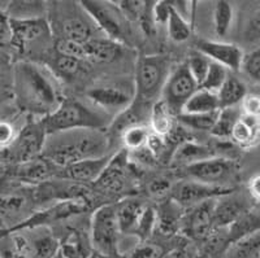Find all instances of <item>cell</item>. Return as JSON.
Segmentation results:
<instances>
[{
    "label": "cell",
    "instance_id": "cell-1",
    "mask_svg": "<svg viewBox=\"0 0 260 258\" xmlns=\"http://www.w3.org/2000/svg\"><path fill=\"white\" fill-rule=\"evenodd\" d=\"M13 96L21 110L39 120L56 110L64 100L52 70L32 61H18L13 66Z\"/></svg>",
    "mask_w": 260,
    "mask_h": 258
},
{
    "label": "cell",
    "instance_id": "cell-2",
    "mask_svg": "<svg viewBox=\"0 0 260 258\" xmlns=\"http://www.w3.org/2000/svg\"><path fill=\"white\" fill-rule=\"evenodd\" d=\"M110 145L104 130H71L47 135L42 157L59 171L74 162L104 157Z\"/></svg>",
    "mask_w": 260,
    "mask_h": 258
},
{
    "label": "cell",
    "instance_id": "cell-3",
    "mask_svg": "<svg viewBox=\"0 0 260 258\" xmlns=\"http://www.w3.org/2000/svg\"><path fill=\"white\" fill-rule=\"evenodd\" d=\"M46 134L71 131V130H104L110 126L108 115L91 109L78 100L64 99L56 110L42 118Z\"/></svg>",
    "mask_w": 260,
    "mask_h": 258
},
{
    "label": "cell",
    "instance_id": "cell-4",
    "mask_svg": "<svg viewBox=\"0 0 260 258\" xmlns=\"http://www.w3.org/2000/svg\"><path fill=\"white\" fill-rule=\"evenodd\" d=\"M171 61L166 55H145L137 60L134 101L152 106L160 100L171 73Z\"/></svg>",
    "mask_w": 260,
    "mask_h": 258
},
{
    "label": "cell",
    "instance_id": "cell-5",
    "mask_svg": "<svg viewBox=\"0 0 260 258\" xmlns=\"http://www.w3.org/2000/svg\"><path fill=\"white\" fill-rule=\"evenodd\" d=\"M52 18L50 22L51 30H56L60 39L87 43L98 38L95 35L98 27L80 3H55Z\"/></svg>",
    "mask_w": 260,
    "mask_h": 258
},
{
    "label": "cell",
    "instance_id": "cell-6",
    "mask_svg": "<svg viewBox=\"0 0 260 258\" xmlns=\"http://www.w3.org/2000/svg\"><path fill=\"white\" fill-rule=\"evenodd\" d=\"M90 243L98 255L120 254V229L116 219L115 205H103L94 211L90 223Z\"/></svg>",
    "mask_w": 260,
    "mask_h": 258
},
{
    "label": "cell",
    "instance_id": "cell-7",
    "mask_svg": "<svg viewBox=\"0 0 260 258\" xmlns=\"http://www.w3.org/2000/svg\"><path fill=\"white\" fill-rule=\"evenodd\" d=\"M46 138H47V134L43 126V121L39 118L29 121L17 132L12 144L2 152V157H3L2 160L4 162L15 164V166L31 161L42 156Z\"/></svg>",
    "mask_w": 260,
    "mask_h": 258
},
{
    "label": "cell",
    "instance_id": "cell-8",
    "mask_svg": "<svg viewBox=\"0 0 260 258\" xmlns=\"http://www.w3.org/2000/svg\"><path fill=\"white\" fill-rule=\"evenodd\" d=\"M183 170H185V175L187 176V179L222 188H231L226 185L233 182L237 176V171H238L233 160L216 157V156L183 167Z\"/></svg>",
    "mask_w": 260,
    "mask_h": 258
},
{
    "label": "cell",
    "instance_id": "cell-9",
    "mask_svg": "<svg viewBox=\"0 0 260 258\" xmlns=\"http://www.w3.org/2000/svg\"><path fill=\"white\" fill-rule=\"evenodd\" d=\"M198 88V85L187 70L186 64L182 62L169 73L160 100L166 104L172 115L178 116L185 103Z\"/></svg>",
    "mask_w": 260,
    "mask_h": 258
},
{
    "label": "cell",
    "instance_id": "cell-10",
    "mask_svg": "<svg viewBox=\"0 0 260 258\" xmlns=\"http://www.w3.org/2000/svg\"><path fill=\"white\" fill-rule=\"evenodd\" d=\"M9 234L29 258H53L59 253V239L50 227H32Z\"/></svg>",
    "mask_w": 260,
    "mask_h": 258
},
{
    "label": "cell",
    "instance_id": "cell-11",
    "mask_svg": "<svg viewBox=\"0 0 260 258\" xmlns=\"http://www.w3.org/2000/svg\"><path fill=\"white\" fill-rule=\"evenodd\" d=\"M81 7L90 16L95 26L106 34L107 39L122 44L125 42V29L121 15L111 2H96L85 0L81 2Z\"/></svg>",
    "mask_w": 260,
    "mask_h": 258
},
{
    "label": "cell",
    "instance_id": "cell-12",
    "mask_svg": "<svg viewBox=\"0 0 260 258\" xmlns=\"http://www.w3.org/2000/svg\"><path fill=\"white\" fill-rule=\"evenodd\" d=\"M216 199L197 204L191 208H187V210L185 211L182 223H181L180 234H182L186 240H191L199 244L215 231L213 208H215Z\"/></svg>",
    "mask_w": 260,
    "mask_h": 258
},
{
    "label": "cell",
    "instance_id": "cell-13",
    "mask_svg": "<svg viewBox=\"0 0 260 258\" xmlns=\"http://www.w3.org/2000/svg\"><path fill=\"white\" fill-rule=\"evenodd\" d=\"M86 210V204L83 200H72V201H59L53 205L43 209V210L36 211L34 214L29 215L25 219L17 223L16 226L11 227L8 230H4L7 232L20 231L25 229H32V227L46 226L50 227L51 223H57L60 220L69 219L72 217L81 214Z\"/></svg>",
    "mask_w": 260,
    "mask_h": 258
},
{
    "label": "cell",
    "instance_id": "cell-14",
    "mask_svg": "<svg viewBox=\"0 0 260 258\" xmlns=\"http://www.w3.org/2000/svg\"><path fill=\"white\" fill-rule=\"evenodd\" d=\"M12 25V43L11 46L24 52L32 44L46 43L52 36L50 21L47 18L34 20H11Z\"/></svg>",
    "mask_w": 260,
    "mask_h": 258
},
{
    "label": "cell",
    "instance_id": "cell-15",
    "mask_svg": "<svg viewBox=\"0 0 260 258\" xmlns=\"http://www.w3.org/2000/svg\"><path fill=\"white\" fill-rule=\"evenodd\" d=\"M232 191H233L232 188L215 187V186L204 185V183L191 180V179H185V180L177 182V185L172 186L171 197L182 208H186V206L191 208V206L204 203L207 200H212L229 194Z\"/></svg>",
    "mask_w": 260,
    "mask_h": 258
},
{
    "label": "cell",
    "instance_id": "cell-16",
    "mask_svg": "<svg viewBox=\"0 0 260 258\" xmlns=\"http://www.w3.org/2000/svg\"><path fill=\"white\" fill-rule=\"evenodd\" d=\"M87 99L108 113H121L134 101V90L122 85H104L90 88Z\"/></svg>",
    "mask_w": 260,
    "mask_h": 258
},
{
    "label": "cell",
    "instance_id": "cell-17",
    "mask_svg": "<svg viewBox=\"0 0 260 258\" xmlns=\"http://www.w3.org/2000/svg\"><path fill=\"white\" fill-rule=\"evenodd\" d=\"M195 50L203 53L212 62L221 65L226 70H240L243 51L233 43L198 39Z\"/></svg>",
    "mask_w": 260,
    "mask_h": 258
},
{
    "label": "cell",
    "instance_id": "cell-18",
    "mask_svg": "<svg viewBox=\"0 0 260 258\" xmlns=\"http://www.w3.org/2000/svg\"><path fill=\"white\" fill-rule=\"evenodd\" d=\"M87 190L85 186L71 182L67 179H50L47 182L38 186L34 194V200L41 203L45 201H72V200H83Z\"/></svg>",
    "mask_w": 260,
    "mask_h": 258
},
{
    "label": "cell",
    "instance_id": "cell-19",
    "mask_svg": "<svg viewBox=\"0 0 260 258\" xmlns=\"http://www.w3.org/2000/svg\"><path fill=\"white\" fill-rule=\"evenodd\" d=\"M257 205V204H255ZM248 203V199L243 195L229 192L226 195L217 197L215 200V208H213V222L216 229H226L238 217L252 208Z\"/></svg>",
    "mask_w": 260,
    "mask_h": 258
},
{
    "label": "cell",
    "instance_id": "cell-20",
    "mask_svg": "<svg viewBox=\"0 0 260 258\" xmlns=\"http://www.w3.org/2000/svg\"><path fill=\"white\" fill-rule=\"evenodd\" d=\"M57 175V169L45 157H37L31 161L16 165L13 169L12 178L22 186H41L53 176Z\"/></svg>",
    "mask_w": 260,
    "mask_h": 258
},
{
    "label": "cell",
    "instance_id": "cell-21",
    "mask_svg": "<svg viewBox=\"0 0 260 258\" xmlns=\"http://www.w3.org/2000/svg\"><path fill=\"white\" fill-rule=\"evenodd\" d=\"M111 159H112V156L107 155L104 157H99V159L82 160V161L74 162V164L57 171V175L60 178L82 186L90 182L94 183L102 175L107 165L110 164Z\"/></svg>",
    "mask_w": 260,
    "mask_h": 258
},
{
    "label": "cell",
    "instance_id": "cell-22",
    "mask_svg": "<svg viewBox=\"0 0 260 258\" xmlns=\"http://www.w3.org/2000/svg\"><path fill=\"white\" fill-rule=\"evenodd\" d=\"M156 214V231L164 238H171L173 235L180 234L181 223L185 211L183 208L175 200L169 197L162 201L157 209H155Z\"/></svg>",
    "mask_w": 260,
    "mask_h": 258
},
{
    "label": "cell",
    "instance_id": "cell-23",
    "mask_svg": "<svg viewBox=\"0 0 260 258\" xmlns=\"http://www.w3.org/2000/svg\"><path fill=\"white\" fill-rule=\"evenodd\" d=\"M125 156L122 153L112 156L110 164L107 165L102 175L95 180V187L103 194L115 195L121 192L126 183L125 174Z\"/></svg>",
    "mask_w": 260,
    "mask_h": 258
},
{
    "label": "cell",
    "instance_id": "cell-24",
    "mask_svg": "<svg viewBox=\"0 0 260 258\" xmlns=\"http://www.w3.org/2000/svg\"><path fill=\"white\" fill-rule=\"evenodd\" d=\"M59 239V252L64 258H90L94 254L89 232L80 229H69Z\"/></svg>",
    "mask_w": 260,
    "mask_h": 258
},
{
    "label": "cell",
    "instance_id": "cell-25",
    "mask_svg": "<svg viewBox=\"0 0 260 258\" xmlns=\"http://www.w3.org/2000/svg\"><path fill=\"white\" fill-rule=\"evenodd\" d=\"M215 151L212 148L197 143L194 140H185L176 147L171 156L172 165L177 167H186L197 162L204 161L211 157H215Z\"/></svg>",
    "mask_w": 260,
    "mask_h": 258
},
{
    "label": "cell",
    "instance_id": "cell-26",
    "mask_svg": "<svg viewBox=\"0 0 260 258\" xmlns=\"http://www.w3.org/2000/svg\"><path fill=\"white\" fill-rule=\"evenodd\" d=\"M145 208V204L137 199H124L117 205H115L116 219H117L120 234L133 238L137 223H138Z\"/></svg>",
    "mask_w": 260,
    "mask_h": 258
},
{
    "label": "cell",
    "instance_id": "cell-27",
    "mask_svg": "<svg viewBox=\"0 0 260 258\" xmlns=\"http://www.w3.org/2000/svg\"><path fill=\"white\" fill-rule=\"evenodd\" d=\"M29 192L21 188H6L0 191V218H13L29 208Z\"/></svg>",
    "mask_w": 260,
    "mask_h": 258
},
{
    "label": "cell",
    "instance_id": "cell-28",
    "mask_svg": "<svg viewBox=\"0 0 260 258\" xmlns=\"http://www.w3.org/2000/svg\"><path fill=\"white\" fill-rule=\"evenodd\" d=\"M231 139L242 148H251L259 140V117L241 115L232 130Z\"/></svg>",
    "mask_w": 260,
    "mask_h": 258
},
{
    "label": "cell",
    "instance_id": "cell-29",
    "mask_svg": "<svg viewBox=\"0 0 260 258\" xmlns=\"http://www.w3.org/2000/svg\"><path fill=\"white\" fill-rule=\"evenodd\" d=\"M48 12L46 2L38 0H15L8 2L6 8V15L9 20H34V18H45Z\"/></svg>",
    "mask_w": 260,
    "mask_h": 258
},
{
    "label": "cell",
    "instance_id": "cell-30",
    "mask_svg": "<svg viewBox=\"0 0 260 258\" xmlns=\"http://www.w3.org/2000/svg\"><path fill=\"white\" fill-rule=\"evenodd\" d=\"M260 229V214L257 205L252 206L250 210L243 213L241 217L237 218L231 226L226 227V234L229 241H236L246 238L248 235L259 232Z\"/></svg>",
    "mask_w": 260,
    "mask_h": 258
},
{
    "label": "cell",
    "instance_id": "cell-31",
    "mask_svg": "<svg viewBox=\"0 0 260 258\" xmlns=\"http://www.w3.org/2000/svg\"><path fill=\"white\" fill-rule=\"evenodd\" d=\"M217 110H220L217 95L203 88H198L185 103L180 115H207Z\"/></svg>",
    "mask_w": 260,
    "mask_h": 258
},
{
    "label": "cell",
    "instance_id": "cell-32",
    "mask_svg": "<svg viewBox=\"0 0 260 258\" xmlns=\"http://www.w3.org/2000/svg\"><path fill=\"white\" fill-rule=\"evenodd\" d=\"M122 44L116 43L107 38H98L86 43V50H87V60H91L95 62H110L113 61L121 55Z\"/></svg>",
    "mask_w": 260,
    "mask_h": 258
},
{
    "label": "cell",
    "instance_id": "cell-33",
    "mask_svg": "<svg viewBox=\"0 0 260 258\" xmlns=\"http://www.w3.org/2000/svg\"><path fill=\"white\" fill-rule=\"evenodd\" d=\"M246 94H247V90H246L245 83L236 77L228 76L224 85L216 92L220 109L236 108L238 104H241Z\"/></svg>",
    "mask_w": 260,
    "mask_h": 258
},
{
    "label": "cell",
    "instance_id": "cell-34",
    "mask_svg": "<svg viewBox=\"0 0 260 258\" xmlns=\"http://www.w3.org/2000/svg\"><path fill=\"white\" fill-rule=\"evenodd\" d=\"M148 122H150L148 127L151 132L161 138H168L173 131V115L161 100H157L151 106Z\"/></svg>",
    "mask_w": 260,
    "mask_h": 258
},
{
    "label": "cell",
    "instance_id": "cell-35",
    "mask_svg": "<svg viewBox=\"0 0 260 258\" xmlns=\"http://www.w3.org/2000/svg\"><path fill=\"white\" fill-rule=\"evenodd\" d=\"M260 234L255 232L240 240L232 241L226 246L221 258H259Z\"/></svg>",
    "mask_w": 260,
    "mask_h": 258
},
{
    "label": "cell",
    "instance_id": "cell-36",
    "mask_svg": "<svg viewBox=\"0 0 260 258\" xmlns=\"http://www.w3.org/2000/svg\"><path fill=\"white\" fill-rule=\"evenodd\" d=\"M173 248L161 244L160 240L147 239L145 241H137L124 254L125 258H162Z\"/></svg>",
    "mask_w": 260,
    "mask_h": 258
},
{
    "label": "cell",
    "instance_id": "cell-37",
    "mask_svg": "<svg viewBox=\"0 0 260 258\" xmlns=\"http://www.w3.org/2000/svg\"><path fill=\"white\" fill-rule=\"evenodd\" d=\"M241 115L242 113L237 108L220 109L210 134L217 139H231L232 130Z\"/></svg>",
    "mask_w": 260,
    "mask_h": 258
},
{
    "label": "cell",
    "instance_id": "cell-38",
    "mask_svg": "<svg viewBox=\"0 0 260 258\" xmlns=\"http://www.w3.org/2000/svg\"><path fill=\"white\" fill-rule=\"evenodd\" d=\"M234 18V11L231 3L228 2H217L213 7L212 12V22L215 32L219 36H225L231 30L232 25H233Z\"/></svg>",
    "mask_w": 260,
    "mask_h": 258
},
{
    "label": "cell",
    "instance_id": "cell-39",
    "mask_svg": "<svg viewBox=\"0 0 260 258\" xmlns=\"http://www.w3.org/2000/svg\"><path fill=\"white\" fill-rule=\"evenodd\" d=\"M151 135V130L147 123L145 125H137V126L129 127L120 135V140L124 144V147L129 151L142 150L146 147L148 138Z\"/></svg>",
    "mask_w": 260,
    "mask_h": 258
},
{
    "label": "cell",
    "instance_id": "cell-40",
    "mask_svg": "<svg viewBox=\"0 0 260 258\" xmlns=\"http://www.w3.org/2000/svg\"><path fill=\"white\" fill-rule=\"evenodd\" d=\"M171 4V3H169ZM167 30H168V36L171 41L176 43H182L186 42L191 36V24L187 22L182 16L178 15L175 9L171 7V13H169L168 21H167Z\"/></svg>",
    "mask_w": 260,
    "mask_h": 258
},
{
    "label": "cell",
    "instance_id": "cell-41",
    "mask_svg": "<svg viewBox=\"0 0 260 258\" xmlns=\"http://www.w3.org/2000/svg\"><path fill=\"white\" fill-rule=\"evenodd\" d=\"M155 231H156V214H155V209L151 208V206H146L142 215L139 218L138 223H137L133 238L137 239V241H145L147 239L152 238Z\"/></svg>",
    "mask_w": 260,
    "mask_h": 258
},
{
    "label": "cell",
    "instance_id": "cell-42",
    "mask_svg": "<svg viewBox=\"0 0 260 258\" xmlns=\"http://www.w3.org/2000/svg\"><path fill=\"white\" fill-rule=\"evenodd\" d=\"M187 66V70L191 74V77L194 78V81L197 82V85L199 86L203 82L204 77L207 74L208 68H210L211 60L208 57L203 55V53L198 52L197 50L191 51L187 56V60L185 61Z\"/></svg>",
    "mask_w": 260,
    "mask_h": 258
},
{
    "label": "cell",
    "instance_id": "cell-43",
    "mask_svg": "<svg viewBox=\"0 0 260 258\" xmlns=\"http://www.w3.org/2000/svg\"><path fill=\"white\" fill-rule=\"evenodd\" d=\"M219 115V110L213 113H207V115H178V121L182 123L183 126L189 127L197 131H211L213 123Z\"/></svg>",
    "mask_w": 260,
    "mask_h": 258
},
{
    "label": "cell",
    "instance_id": "cell-44",
    "mask_svg": "<svg viewBox=\"0 0 260 258\" xmlns=\"http://www.w3.org/2000/svg\"><path fill=\"white\" fill-rule=\"evenodd\" d=\"M228 76L229 74H228L226 69L222 68L221 65L211 61L207 74L204 77L203 82L199 86V88H203V90H207V91L215 92L216 94L220 90V87L224 85Z\"/></svg>",
    "mask_w": 260,
    "mask_h": 258
},
{
    "label": "cell",
    "instance_id": "cell-45",
    "mask_svg": "<svg viewBox=\"0 0 260 258\" xmlns=\"http://www.w3.org/2000/svg\"><path fill=\"white\" fill-rule=\"evenodd\" d=\"M55 52L68 56V57H73V59H77L80 61L87 60L86 43H78V42L59 38L55 43Z\"/></svg>",
    "mask_w": 260,
    "mask_h": 258
},
{
    "label": "cell",
    "instance_id": "cell-46",
    "mask_svg": "<svg viewBox=\"0 0 260 258\" xmlns=\"http://www.w3.org/2000/svg\"><path fill=\"white\" fill-rule=\"evenodd\" d=\"M81 62L82 61L77 59L56 53V56L52 59V66L53 70L56 71L59 76L65 77V78H72L80 71Z\"/></svg>",
    "mask_w": 260,
    "mask_h": 258
},
{
    "label": "cell",
    "instance_id": "cell-47",
    "mask_svg": "<svg viewBox=\"0 0 260 258\" xmlns=\"http://www.w3.org/2000/svg\"><path fill=\"white\" fill-rule=\"evenodd\" d=\"M240 69H242L243 73L252 80L254 82L260 81V50L259 47H255L250 52L243 53L242 61H241Z\"/></svg>",
    "mask_w": 260,
    "mask_h": 258
},
{
    "label": "cell",
    "instance_id": "cell-48",
    "mask_svg": "<svg viewBox=\"0 0 260 258\" xmlns=\"http://www.w3.org/2000/svg\"><path fill=\"white\" fill-rule=\"evenodd\" d=\"M113 4L122 17L134 22H138L146 7V2L143 0H121Z\"/></svg>",
    "mask_w": 260,
    "mask_h": 258
},
{
    "label": "cell",
    "instance_id": "cell-49",
    "mask_svg": "<svg viewBox=\"0 0 260 258\" xmlns=\"http://www.w3.org/2000/svg\"><path fill=\"white\" fill-rule=\"evenodd\" d=\"M0 258H29L7 232H0Z\"/></svg>",
    "mask_w": 260,
    "mask_h": 258
},
{
    "label": "cell",
    "instance_id": "cell-50",
    "mask_svg": "<svg viewBox=\"0 0 260 258\" xmlns=\"http://www.w3.org/2000/svg\"><path fill=\"white\" fill-rule=\"evenodd\" d=\"M17 129L12 121L0 118V150L8 148L17 135Z\"/></svg>",
    "mask_w": 260,
    "mask_h": 258
},
{
    "label": "cell",
    "instance_id": "cell-51",
    "mask_svg": "<svg viewBox=\"0 0 260 258\" xmlns=\"http://www.w3.org/2000/svg\"><path fill=\"white\" fill-rule=\"evenodd\" d=\"M260 36V17H259V9H256L250 20L246 22L245 31H243V38L250 43L257 44Z\"/></svg>",
    "mask_w": 260,
    "mask_h": 258
},
{
    "label": "cell",
    "instance_id": "cell-52",
    "mask_svg": "<svg viewBox=\"0 0 260 258\" xmlns=\"http://www.w3.org/2000/svg\"><path fill=\"white\" fill-rule=\"evenodd\" d=\"M12 43V25L3 9H0V50Z\"/></svg>",
    "mask_w": 260,
    "mask_h": 258
},
{
    "label": "cell",
    "instance_id": "cell-53",
    "mask_svg": "<svg viewBox=\"0 0 260 258\" xmlns=\"http://www.w3.org/2000/svg\"><path fill=\"white\" fill-rule=\"evenodd\" d=\"M169 13H171V4L169 2L161 0V2H155L154 9H152V16H154L155 25L157 26H166L168 21Z\"/></svg>",
    "mask_w": 260,
    "mask_h": 258
},
{
    "label": "cell",
    "instance_id": "cell-54",
    "mask_svg": "<svg viewBox=\"0 0 260 258\" xmlns=\"http://www.w3.org/2000/svg\"><path fill=\"white\" fill-rule=\"evenodd\" d=\"M241 105H242V115L259 117L260 100L256 94H246V96L241 101Z\"/></svg>",
    "mask_w": 260,
    "mask_h": 258
},
{
    "label": "cell",
    "instance_id": "cell-55",
    "mask_svg": "<svg viewBox=\"0 0 260 258\" xmlns=\"http://www.w3.org/2000/svg\"><path fill=\"white\" fill-rule=\"evenodd\" d=\"M172 183L169 179L166 178H155L148 185V192L155 197L166 196L172 190Z\"/></svg>",
    "mask_w": 260,
    "mask_h": 258
},
{
    "label": "cell",
    "instance_id": "cell-56",
    "mask_svg": "<svg viewBox=\"0 0 260 258\" xmlns=\"http://www.w3.org/2000/svg\"><path fill=\"white\" fill-rule=\"evenodd\" d=\"M259 182H260V176L255 175L250 179V182H248V194H250V197L254 200L255 203H259L260 199V188H259Z\"/></svg>",
    "mask_w": 260,
    "mask_h": 258
},
{
    "label": "cell",
    "instance_id": "cell-57",
    "mask_svg": "<svg viewBox=\"0 0 260 258\" xmlns=\"http://www.w3.org/2000/svg\"><path fill=\"white\" fill-rule=\"evenodd\" d=\"M9 62L8 53L4 52V50H0V69L6 68Z\"/></svg>",
    "mask_w": 260,
    "mask_h": 258
},
{
    "label": "cell",
    "instance_id": "cell-58",
    "mask_svg": "<svg viewBox=\"0 0 260 258\" xmlns=\"http://www.w3.org/2000/svg\"><path fill=\"white\" fill-rule=\"evenodd\" d=\"M98 258H125L124 255H98Z\"/></svg>",
    "mask_w": 260,
    "mask_h": 258
},
{
    "label": "cell",
    "instance_id": "cell-59",
    "mask_svg": "<svg viewBox=\"0 0 260 258\" xmlns=\"http://www.w3.org/2000/svg\"><path fill=\"white\" fill-rule=\"evenodd\" d=\"M53 258H64V257H62V254H61V253H57V254L56 255H55V257H53Z\"/></svg>",
    "mask_w": 260,
    "mask_h": 258
},
{
    "label": "cell",
    "instance_id": "cell-60",
    "mask_svg": "<svg viewBox=\"0 0 260 258\" xmlns=\"http://www.w3.org/2000/svg\"><path fill=\"white\" fill-rule=\"evenodd\" d=\"M90 258H98V254H95V253H94V254H92Z\"/></svg>",
    "mask_w": 260,
    "mask_h": 258
}]
</instances>
